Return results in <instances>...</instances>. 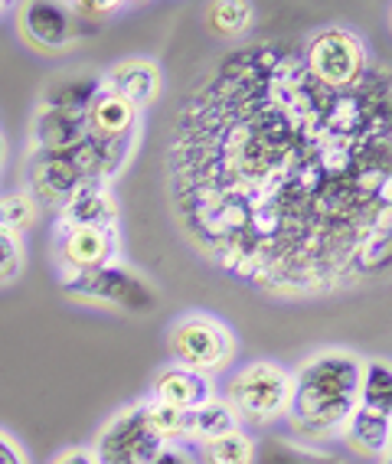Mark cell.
<instances>
[{"label":"cell","instance_id":"obj_1","mask_svg":"<svg viewBox=\"0 0 392 464\" xmlns=\"http://www.w3.org/2000/svg\"><path fill=\"white\" fill-rule=\"evenodd\" d=\"M389 121L386 66L327 89L288 43L235 46L186 92L167 134L177 229L272 298L373 282L392 258Z\"/></svg>","mask_w":392,"mask_h":464},{"label":"cell","instance_id":"obj_2","mask_svg":"<svg viewBox=\"0 0 392 464\" xmlns=\"http://www.w3.org/2000/svg\"><path fill=\"white\" fill-rule=\"evenodd\" d=\"M294 390L288 422L292 431L304 441L337 439L350 415L357 412L359 380H363V357L353 350L327 347L311 353L294 370Z\"/></svg>","mask_w":392,"mask_h":464},{"label":"cell","instance_id":"obj_3","mask_svg":"<svg viewBox=\"0 0 392 464\" xmlns=\"http://www.w3.org/2000/svg\"><path fill=\"white\" fill-rule=\"evenodd\" d=\"M294 376L275 360H252L239 366L223 386V402L233 409L235 422L249 429H272L288 419Z\"/></svg>","mask_w":392,"mask_h":464},{"label":"cell","instance_id":"obj_4","mask_svg":"<svg viewBox=\"0 0 392 464\" xmlns=\"http://www.w3.org/2000/svg\"><path fill=\"white\" fill-rule=\"evenodd\" d=\"M298 53L311 79H318L327 89H353L376 66L367 40L357 30L340 24L320 26L318 34L304 40Z\"/></svg>","mask_w":392,"mask_h":464},{"label":"cell","instance_id":"obj_5","mask_svg":"<svg viewBox=\"0 0 392 464\" xmlns=\"http://www.w3.org/2000/svg\"><path fill=\"white\" fill-rule=\"evenodd\" d=\"M167 350L177 366L193 373L216 376L225 373L235 360V334L225 321L206 311H193L170 324Z\"/></svg>","mask_w":392,"mask_h":464},{"label":"cell","instance_id":"obj_6","mask_svg":"<svg viewBox=\"0 0 392 464\" xmlns=\"http://www.w3.org/2000/svg\"><path fill=\"white\" fill-rule=\"evenodd\" d=\"M62 291L72 295V298L118 307V311H128V314H154L160 304L158 288L138 268L125 266V262H109V266L95 268V272L62 278Z\"/></svg>","mask_w":392,"mask_h":464},{"label":"cell","instance_id":"obj_7","mask_svg":"<svg viewBox=\"0 0 392 464\" xmlns=\"http://www.w3.org/2000/svg\"><path fill=\"white\" fill-rule=\"evenodd\" d=\"M101 464H154V458L164 451V441L150 431L144 402L128 406L118 412L99 435V445L92 448Z\"/></svg>","mask_w":392,"mask_h":464},{"label":"cell","instance_id":"obj_8","mask_svg":"<svg viewBox=\"0 0 392 464\" xmlns=\"http://www.w3.org/2000/svg\"><path fill=\"white\" fill-rule=\"evenodd\" d=\"M26 183H30V197L40 207H62L79 187H85L89 174H85L82 160L72 150H30L26 160Z\"/></svg>","mask_w":392,"mask_h":464},{"label":"cell","instance_id":"obj_9","mask_svg":"<svg viewBox=\"0 0 392 464\" xmlns=\"http://www.w3.org/2000/svg\"><path fill=\"white\" fill-rule=\"evenodd\" d=\"M121 236L118 229H92V226H59L56 236V262L62 278L95 272V268L118 262Z\"/></svg>","mask_w":392,"mask_h":464},{"label":"cell","instance_id":"obj_10","mask_svg":"<svg viewBox=\"0 0 392 464\" xmlns=\"http://www.w3.org/2000/svg\"><path fill=\"white\" fill-rule=\"evenodd\" d=\"M17 30L24 43L36 53H66L75 43V17L69 14V4L56 0H30L17 7Z\"/></svg>","mask_w":392,"mask_h":464},{"label":"cell","instance_id":"obj_11","mask_svg":"<svg viewBox=\"0 0 392 464\" xmlns=\"http://www.w3.org/2000/svg\"><path fill=\"white\" fill-rule=\"evenodd\" d=\"M101 85L111 89L115 95H121L125 102H131L138 111H144V108H150L160 99L164 75H160V66L154 59L131 56V59L115 63L109 72L101 75Z\"/></svg>","mask_w":392,"mask_h":464},{"label":"cell","instance_id":"obj_12","mask_svg":"<svg viewBox=\"0 0 392 464\" xmlns=\"http://www.w3.org/2000/svg\"><path fill=\"white\" fill-rule=\"evenodd\" d=\"M121 207L111 190V183L92 180L79 187L72 197L59 207V226H92V229H118Z\"/></svg>","mask_w":392,"mask_h":464},{"label":"cell","instance_id":"obj_13","mask_svg":"<svg viewBox=\"0 0 392 464\" xmlns=\"http://www.w3.org/2000/svg\"><path fill=\"white\" fill-rule=\"evenodd\" d=\"M150 399L160 402V406L190 412V409L203 406L209 399H216V392H213V380H209V376L170 363L154 376V382H150Z\"/></svg>","mask_w":392,"mask_h":464},{"label":"cell","instance_id":"obj_14","mask_svg":"<svg viewBox=\"0 0 392 464\" xmlns=\"http://www.w3.org/2000/svg\"><path fill=\"white\" fill-rule=\"evenodd\" d=\"M89 118L82 111H62V108H36L30 138L33 150H72L89 138Z\"/></svg>","mask_w":392,"mask_h":464},{"label":"cell","instance_id":"obj_15","mask_svg":"<svg viewBox=\"0 0 392 464\" xmlns=\"http://www.w3.org/2000/svg\"><path fill=\"white\" fill-rule=\"evenodd\" d=\"M340 439L357 458L386 461L392 445V412H373V409L357 406L347 429L340 431Z\"/></svg>","mask_w":392,"mask_h":464},{"label":"cell","instance_id":"obj_16","mask_svg":"<svg viewBox=\"0 0 392 464\" xmlns=\"http://www.w3.org/2000/svg\"><path fill=\"white\" fill-rule=\"evenodd\" d=\"M85 118H89V131L99 134V138H111V141L138 138V125H141V111L121 95H115L111 89H105V85H99Z\"/></svg>","mask_w":392,"mask_h":464},{"label":"cell","instance_id":"obj_17","mask_svg":"<svg viewBox=\"0 0 392 464\" xmlns=\"http://www.w3.org/2000/svg\"><path fill=\"white\" fill-rule=\"evenodd\" d=\"M206 26L219 40H245L255 26V7L245 0H216L206 7Z\"/></svg>","mask_w":392,"mask_h":464},{"label":"cell","instance_id":"obj_18","mask_svg":"<svg viewBox=\"0 0 392 464\" xmlns=\"http://www.w3.org/2000/svg\"><path fill=\"white\" fill-rule=\"evenodd\" d=\"M233 429H239V422H235L233 409L225 406L223 399H209V402L186 412V441H193V445L219 439V435H225V431Z\"/></svg>","mask_w":392,"mask_h":464},{"label":"cell","instance_id":"obj_19","mask_svg":"<svg viewBox=\"0 0 392 464\" xmlns=\"http://www.w3.org/2000/svg\"><path fill=\"white\" fill-rule=\"evenodd\" d=\"M255 455H259V445L245 429H233L200 445L203 464H255Z\"/></svg>","mask_w":392,"mask_h":464},{"label":"cell","instance_id":"obj_20","mask_svg":"<svg viewBox=\"0 0 392 464\" xmlns=\"http://www.w3.org/2000/svg\"><path fill=\"white\" fill-rule=\"evenodd\" d=\"M357 406L373 412H392V366L389 360H363V380H359Z\"/></svg>","mask_w":392,"mask_h":464},{"label":"cell","instance_id":"obj_21","mask_svg":"<svg viewBox=\"0 0 392 464\" xmlns=\"http://www.w3.org/2000/svg\"><path fill=\"white\" fill-rule=\"evenodd\" d=\"M99 79H59L50 89L43 92L40 105L43 108H62V111H89L95 92H99Z\"/></svg>","mask_w":392,"mask_h":464},{"label":"cell","instance_id":"obj_22","mask_svg":"<svg viewBox=\"0 0 392 464\" xmlns=\"http://www.w3.org/2000/svg\"><path fill=\"white\" fill-rule=\"evenodd\" d=\"M255 464H343L340 458L327 455V451H318L311 445H298V441H268V445L259 448L255 455Z\"/></svg>","mask_w":392,"mask_h":464},{"label":"cell","instance_id":"obj_23","mask_svg":"<svg viewBox=\"0 0 392 464\" xmlns=\"http://www.w3.org/2000/svg\"><path fill=\"white\" fill-rule=\"evenodd\" d=\"M40 219V203L30 197V190H7L0 193V229L26 232Z\"/></svg>","mask_w":392,"mask_h":464},{"label":"cell","instance_id":"obj_24","mask_svg":"<svg viewBox=\"0 0 392 464\" xmlns=\"http://www.w3.org/2000/svg\"><path fill=\"white\" fill-rule=\"evenodd\" d=\"M144 415H148L150 431H154L164 445H180V441H186V412L160 406V402L148 399V402H144Z\"/></svg>","mask_w":392,"mask_h":464},{"label":"cell","instance_id":"obj_25","mask_svg":"<svg viewBox=\"0 0 392 464\" xmlns=\"http://www.w3.org/2000/svg\"><path fill=\"white\" fill-rule=\"evenodd\" d=\"M24 239H20L17 232L0 229V285L14 282L24 272Z\"/></svg>","mask_w":392,"mask_h":464},{"label":"cell","instance_id":"obj_26","mask_svg":"<svg viewBox=\"0 0 392 464\" xmlns=\"http://www.w3.org/2000/svg\"><path fill=\"white\" fill-rule=\"evenodd\" d=\"M125 10V4L118 0H79V4H69V14L75 20H85V24H105V20L118 17Z\"/></svg>","mask_w":392,"mask_h":464},{"label":"cell","instance_id":"obj_27","mask_svg":"<svg viewBox=\"0 0 392 464\" xmlns=\"http://www.w3.org/2000/svg\"><path fill=\"white\" fill-rule=\"evenodd\" d=\"M50 464H101V461L92 448H66V451H59Z\"/></svg>","mask_w":392,"mask_h":464},{"label":"cell","instance_id":"obj_28","mask_svg":"<svg viewBox=\"0 0 392 464\" xmlns=\"http://www.w3.org/2000/svg\"><path fill=\"white\" fill-rule=\"evenodd\" d=\"M0 464H26L20 445L14 439H7L4 431H0Z\"/></svg>","mask_w":392,"mask_h":464},{"label":"cell","instance_id":"obj_29","mask_svg":"<svg viewBox=\"0 0 392 464\" xmlns=\"http://www.w3.org/2000/svg\"><path fill=\"white\" fill-rule=\"evenodd\" d=\"M154 464H193V458L180 445H164V451L154 458Z\"/></svg>","mask_w":392,"mask_h":464},{"label":"cell","instance_id":"obj_30","mask_svg":"<svg viewBox=\"0 0 392 464\" xmlns=\"http://www.w3.org/2000/svg\"><path fill=\"white\" fill-rule=\"evenodd\" d=\"M10 10V4H4V0H0V17H4V14H7Z\"/></svg>","mask_w":392,"mask_h":464},{"label":"cell","instance_id":"obj_31","mask_svg":"<svg viewBox=\"0 0 392 464\" xmlns=\"http://www.w3.org/2000/svg\"><path fill=\"white\" fill-rule=\"evenodd\" d=\"M0 160H4V138H0Z\"/></svg>","mask_w":392,"mask_h":464}]
</instances>
